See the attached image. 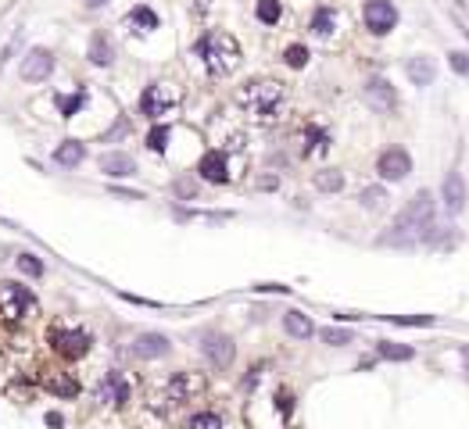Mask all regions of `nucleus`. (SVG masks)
<instances>
[{
	"mask_svg": "<svg viewBox=\"0 0 469 429\" xmlns=\"http://www.w3.org/2000/svg\"><path fill=\"white\" fill-rule=\"evenodd\" d=\"M179 86H172V82H154V86H147L143 90V97H140V111L147 115V118H161V115H168L172 107L179 104Z\"/></svg>",
	"mask_w": 469,
	"mask_h": 429,
	"instance_id": "20e7f679",
	"label": "nucleus"
},
{
	"mask_svg": "<svg viewBox=\"0 0 469 429\" xmlns=\"http://www.w3.org/2000/svg\"><path fill=\"white\" fill-rule=\"evenodd\" d=\"M47 386H51L54 394H65V397H76V394H79L76 379H69V376H61V379H47Z\"/></svg>",
	"mask_w": 469,
	"mask_h": 429,
	"instance_id": "72a5a7b5",
	"label": "nucleus"
},
{
	"mask_svg": "<svg viewBox=\"0 0 469 429\" xmlns=\"http://www.w3.org/2000/svg\"><path fill=\"white\" fill-rule=\"evenodd\" d=\"M362 18H366V29L373 36H387L398 26V8L391 4V0H366Z\"/></svg>",
	"mask_w": 469,
	"mask_h": 429,
	"instance_id": "423d86ee",
	"label": "nucleus"
},
{
	"mask_svg": "<svg viewBox=\"0 0 469 429\" xmlns=\"http://www.w3.org/2000/svg\"><path fill=\"white\" fill-rule=\"evenodd\" d=\"M190 429H219V419L215 415H194L190 419Z\"/></svg>",
	"mask_w": 469,
	"mask_h": 429,
	"instance_id": "c9c22d12",
	"label": "nucleus"
},
{
	"mask_svg": "<svg viewBox=\"0 0 469 429\" xmlns=\"http://www.w3.org/2000/svg\"><path fill=\"white\" fill-rule=\"evenodd\" d=\"M82 158H87V147L79 140H65L61 147H54V165H61V168H76V165H82Z\"/></svg>",
	"mask_w": 469,
	"mask_h": 429,
	"instance_id": "6ab92c4d",
	"label": "nucleus"
},
{
	"mask_svg": "<svg viewBox=\"0 0 469 429\" xmlns=\"http://www.w3.org/2000/svg\"><path fill=\"white\" fill-rule=\"evenodd\" d=\"M333 26H337V15H333L330 8H319V11L312 15V33H315V36H330Z\"/></svg>",
	"mask_w": 469,
	"mask_h": 429,
	"instance_id": "393cba45",
	"label": "nucleus"
},
{
	"mask_svg": "<svg viewBox=\"0 0 469 429\" xmlns=\"http://www.w3.org/2000/svg\"><path fill=\"white\" fill-rule=\"evenodd\" d=\"M194 54L204 61V69L211 75H229V72H237V64H240V43L229 33H208V36L197 39Z\"/></svg>",
	"mask_w": 469,
	"mask_h": 429,
	"instance_id": "7ed1b4c3",
	"label": "nucleus"
},
{
	"mask_svg": "<svg viewBox=\"0 0 469 429\" xmlns=\"http://www.w3.org/2000/svg\"><path fill=\"white\" fill-rule=\"evenodd\" d=\"M280 408H283V412H290V408H294V401H290L287 394H280Z\"/></svg>",
	"mask_w": 469,
	"mask_h": 429,
	"instance_id": "58836bf2",
	"label": "nucleus"
},
{
	"mask_svg": "<svg viewBox=\"0 0 469 429\" xmlns=\"http://www.w3.org/2000/svg\"><path fill=\"white\" fill-rule=\"evenodd\" d=\"M358 201H362V208L376 211V208H383V201H387V193H383V186H366V190L358 193Z\"/></svg>",
	"mask_w": 469,
	"mask_h": 429,
	"instance_id": "bb28decb",
	"label": "nucleus"
},
{
	"mask_svg": "<svg viewBox=\"0 0 469 429\" xmlns=\"http://www.w3.org/2000/svg\"><path fill=\"white\" fill-rule=\"evenodd\" d=\"M315 190H323V193H340L344 190V172H337V168H323V172H315Z\"/></svg>",
	"mask_w": 469,
	"mask_h": 429,
	"instance_id": "4be33fe9",
	"label": "nucleus"
},
{
	"mask_svg": "<svg viewBox=\"0 0 469 429\" xmlns=\"http://www.w3.org/2000/svg\"><path fill=\"white\" fill-rule=\"evenodd\" d=\"M90 333H82V329H61V333H54V351L61 354V358H69V361H76V358H82L90 351Z\"/></svg>",
	"mask_w": 469,
	"mask_h": 429,
	"instance_id": "9b49d317",
	"label": "nucleus"
},
{
	"mask_svg": "<svg viewBox=\"0 0 469 429\" xmlns=\"http://www.w3.org/2000/svg\"><path fill=\"white\" fill-rule=\"evenodd\" d=\"M323 340L330 343V347H344V343L355 340V333H351V329H333V326H330V329H323Z\"/></svg>",
	"mask_w": 469,
	"mask_h": 429,
	"instance_id": "7c9ffc66",
	"label": "nucleus"
},
{
	"mask_svg": "<svg viewBox=\"0 0 469 429\" xmlns=\"http://www.w3.org/2000/svg\"><path fill=\"white\" fill-rule=\"evenodd\" d=\"M176 193H179V197H194V193H197V186L190 183V179H183V183H176Z\"/></svg>",
	"mask_w": 469,
	"mask_h": 429,
	"instance_id": "e433bc0d",
	"label": "nucleus"
},
{
	"mask_svg": "<svg viewBox=\"0 0 469 429\" xmlns=\"http://www.w3.org/2000/svg\"><path fill=\"white\" fill-rule=\"evenodd\" d=\"M434 226V193L419 190L416 197L405 204V211L394 219L391 232L380 236V244H416L419 236H426Z\"/></svg>",
	"mask_w": 469,
	"mask_h": 429,
	"instance_id": "f03ea898",
	"label": "nucleus"
},
{
	"mask_svg": "<svg viewBox=\"0 0 469 429\" xmlns=\"http://www.w3.org/2000/svg\"><path fill=\"white\" fill-rule=\"evenodd\" d=\"M283 329L294 336V340H308L315 333V322L305 315V311H287L283 315Z\"/></svg>",
	"mask_w": 469,
	"mask_h": 429,
	"instance_id": "412c9836",
	"label": "nucleus"
},
{
	"mask_svg": "<svg viewBox=\"0 0 469 429\" xmlns=\"http://www.w3.org/2000/svg\"><path fill=\"white\" fill-rule=\"evenodd\" d=\"M201 351H204V358L215 365V369H229L233 358H237V347H233V340L222 336V333H208L204 343H201Z\"/></svg>",
	"mask_w": 469,
	"mask_h": 429,
	"instance_id": "9d476101",
	"label": "nucleus"
},
{
	"mask_svg": "<svg viewBox=\"0 0 469 429\" xmlns=\"http://www.w3.org/2000/svg\"><path fill=\"white\" fill-rule=\"evenodd\" d=\"M254 15H258V21H265V26H276L280 15H283V8H280V0H258Z\"/></svg>",
	"mask_w": 469,
	"mask_h": 429,
	"instance_id": "a878e982",
	"label": "nucleus"
},
{
	"mask_svg": "<svg viewBox=\"0 0 469 429\" xmlns=\"http://www.w3.org/2000/svg\"><path fill=\"white\" fill-rule=\"evenodd\" d=\"M100 401H108V404H125L130 401V383H125L118 372H108L100 383Z\"/></svg>",
	"mask_w": 469,
	"mask_h": 429,
	"instance_id": "a211bd4d",
	"label": "nucleus"
},
{
	"mask_svg": "<svg viewBox=\"0 0 469 429\" xmlns=\"http://www.w3.org/2000/svg\"><path fill=\"white\" fill-rule=\"evenodd\" d=\"M197 172L208 183H226L229 179V161H226L222 150H208V154L201 158V165H197Z\"/></svg>",
	"mask_w": 469,
	"mask_h": 429,
	"instance_id": "2eb2a0df",
	"label": "nucleus"
},
{
	"mask_svg": "<svg viewBox=\"0 0 469 429\" xmlns=\"http://www.w3.org/2000/svg\"><path fill=\"white\" fill-rule=\"evenodd\" d=\"M237 104L251 115V122L272 125L287 107V86L280 79H251L244 90L237 93Z\"/></svg>",
	"mask_w": 469,
	"mask_h": 429,
	"instance_id": "f257e3e1",
	"label": "nucleus"
},
{
	"mask_svg": "<svg viewBox=\"0 0 469 429\" xmlns=\"http://www.w3.org/2000/svg\"><path fill=\"white\" fill-rule=\"evenodd\" d=\"M33 308H36V300L22 283H0V315H4L8 322L26 318Z\"/></svg>",
	"mask_w": 469,
	"mask_h": 429,
	"instance_id": "39448f33",
	"label": "nucleus"
},
{
	"mask_svg": "<svg viewBox=\"0 0 469 429\" xmlns=\"http://www.w3.org/2000/svg\"><path fill=\"white\" fill-rule=\"evenodd\" d=\"M90 61L97 64V69H108L112 64V57H115V51H112V39H108V33H94L90 36Z\"/></svg>",
	"mask_w": 469,
	"mask_h": 429,
	"instance_id": "aec40b11",
	"label": "nucleus"
},
{
	"mask_svg": "<svg viewBox=\"0 0 469 429\" xmlns=\"http://www.w3.org/2000/svg\"><path fill=\"white\" fill-rule=\"evenodd\" d=\"M130 26H136L140 33H151V29H158V15H154L151 8H143V4H140V8H133V11H130Z\"/></svg>",
	"mask_w": 469,
	"mask_h": 429,
	"instance_id": "b1692460",
	"label": "nucleus"
},
{
	"mask_svg": "<svg viewBox=\"0 0 469 429\" xmlns=\"http://www.w3.org/2000/svg\"><path fill=\"white\" fill-rule=\"evenodd\" d=\"M168 351H172V343H168V336L161 333H140L136 343H133V354L143 358V361H151V358H165Z\"/></svg>",
	"mask_w": 469,
	"mask_h": 429,
	"instance_id": "ddd939ff",
	"label": "nucleus"
},
{
	"mask_svg": "<svg viewBox=\"0 0 469 429\" xmlns=\"http://www.w3.org/2000/svg\"><path fill=\"white\" fill-rule=\"evenodd\" d=\"M51 72H54V54L47 47H33L22 57V69H18V75H22L26 82H44Z\"/></svg>",
	"mask_w": 469,
	"mask_h": 429,
	"instance_id": "6e6552de",
	"label": "nucleus"
},
{
	"mask_svg": "<svg viewBox=\"0 0 469 429\" xmlns=\"http://www.w3.org/2000/svg\"><path fill=\"white\" fill-rule=\"evenodd\" d=\"M47 426H51V429H61V426H65V419H61L57 412H47Z\"/></svg>",
	"mask_w": 469,
	"mask_h": 429,
	"instance_id": "4c0bfd02",
	"label": "nucleus"
},
{
	"mask_svg": "<svg viewBox=\"0 0 469 429\" xmlns=\"http://www.w3.org/2000/svg\"><path fill=\"white\" fill-rule=\"evenodd\" d=\"M168 136H172V129H168V125H158V129H151V136H147V147H151L154 154H161V150L168 147Z\"/></svg>",
	"mask_w": 469,
	"mask_h": 429,
	"instance_id": "c756f323",
	"label": "nucleus"
},
{
	"mask_svg": "<svg viewBox=\"0 0 469 429\" xmlns=\"http://www.w3.org/2000/svg\"><path fill=\"white\" fill-rule=\"evenodd\" d=\"M405 72H409L412 86H434V79H437V61L426 57V54H416V57H409Z\"/></svg>",
	"mask_w": 469,
	"mask_h": 429,
	"instance_id": "dca6fc26",
	"label": "nucleus"
},
{
	"mask_svg": "<svg viewBox=\"0 0 469 429\" xmlns=\"http://www.w3.org/2000/svg\"><path fill=\"white\" fill-rule=\"evenodd\" d=\"M376 354L387 358V361H412V358H416L412 347H405V343H394V340H380V343H376Z\"/></svg>",
	"mask_w": 469,
	"mask_h": 429,
	"instance_id": "5701e85b",
	"label": "nucleus"
},
{
	"mask_svg": "<svg viewBox=\"0 0 469 429\" xmlns=\"http://www.w3.org/2000/svg\"><path fill=\"white\" fill-rule=\"evenodd\" d=\"M100 172H104V176H112V179H125V176H133V172H136V161L130 154H122V150H108V154L100 158Z\"/></svg>",
	"mask_w": 469,
	"mask_h": 429,
	"instance_id": "f3484780",
	"label": "nucleus"
},
{
	"mask_svg": "<svg viewBox=\"0 0 469 429\" xmlns=\"http://www.w3.org/2000/svg\"><path fill=\"white\" fill-rule=\"evenodd\" d=\"M18 268H22L26 275H44V262H39V257H33V254H18Z\"/></svg>",
	"mask_w": 469,
	"mask_h": 429,
	"instance_id": "473e14b6",
	"label": "nucleus"
},
{
	"mask_svg": "<svg viewBox=\"0 0 469 429\" xmlns=\"http://www.w3.org/2000/svg\"><path fill=\"white\" fill-rule=\"evenodd\" d=\"M441 197H444V211L448 214H459L466 208V183L459 172H448L444 183H441Z\"/></svg>",
	"mask_w": 469,
	"mask_h": 429,
	"instance_id": "f8f14e48",
	"label": "nucleus"
},
{
	"mask_svg": "<svg viewBox=\"0 0 469 429\" xmlns=\"http://www.w3.org/2000/svg\"><path fill=\"white\" fill-rule=\"evenodd\" d=\"M82 4H87V8H94V11H97V8H104V4H108V0H82Z\"/></svg>",
	"mask_w": 469,
	"mask_h": 429,
	"instance_id": "ea45409f",
	"label": "nucleus"
},
{
	"mask_svg": "<svg viewBox=\"0 0 469 429\" xmlns=\"http://www.w3.org/2000/svg\"><path fill=\"white\" fill-rule=\"evenodd\" d=\"M201 390H204V379L194 376V372H176L172 379H168V397L172 401H190Z\"/></svg>",
	"mask_w": 469,
	"mask_h": 429,
	"instance_id": "4468645a",
	"label": "nucleus"
},
{
	"mask_svg": "<svg viewBox=\"0 0 469 429\" xmlns=\"http://www.w3.org/2000/svg\"><path fill=\"white\" fill-rule=\"evenodd\" d=\"M448 61H452V69H455L459 75H466V72H469V57H466L462 51H452V54H448Z\"/></svg>",
	"mask_w": 469,
	"mask_h": 429,
	"instance_id": "f704fd0d",
	"label": "nucleus"
},
{
	"mask_svg": "<svg viewBox=\"0 0 469 429\" xmlns=\"http://www.w3.org/2000/svg\"><path fill=\"white\" fill-rule=\"evenodd\" d=\"M366 104L373 107V111H380V115H391L394 107H398V93H394V86H391L387 79L373 75V79L366 82Z\"/></svg>",
	"mask_w": 469,
	"mask_h": 429,
	"instance_id": "1a4fd4ad",
	"label": "nucleus"
},
{
	"mask_svg": "<svg viewBox=\"0 0 469 429\" xmlns=\"http://www.w3.org/2000/svg\"><path fill=\"white\" fill-rule=\"evenodd\" d=\"M308 47H301V43H290V47L283 51V61L290 64V69H305V64H308Z\"/></svg>",
	"mask_w": 469,
	"mask_h": 429,
	"instance_id": "cd10ccee",
	"label": "nucleus"
},
{
	"mask_svg": "<svg viewBox=\"0 0 469 429\" xmlns=\"http://www.w3.org/2000/svg\"><path fill=\"white\" fill-rule=\"evenodd\" d=\"M394 326H434V315H380Z\"/></svg>",
	"mask_w": 469,
	"mask_h": 429,
	"instance_id": "c85d7f7f",
	"label": "nucleus"
},
{
	"mask_svg": "<svg viewBox=\"0 0 469 429\" xmlns=\"http://www.w3.org/2000/svg\"><path fill=\"white\" fill-rule=\"evenodd\" d=\"M82 100H87V93H76V97H57V111L65 115V118H72L79 107H82Z\"/></svg>",
	"mask_w": 469,
	"mask_h": 429,
	"instance_id": "2f4dec72",
	"label": "nucleus"
},
{
	"mask_svg": "<svg viewBox=\"0 0 469 429\" xmlns=\"http://www.w3.org/2000/svg\"><path fill=\"white\" fill-rule=\"evenodd\" d=\"M376 172H380V179H387V183H401V179H409V172H412V158H409V150H401V147L383 150L380 161H376Z\"/></svg>",
	"mask_w": 469,
	"mask_h": 429,
	"instance_id": "0eeeda50",
	"label": "nucleus"
}]
</instances>
